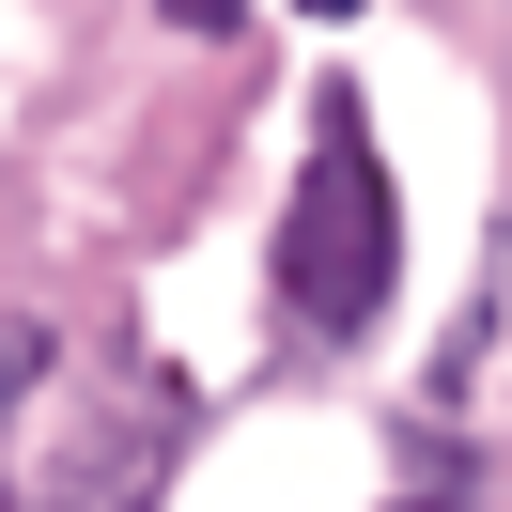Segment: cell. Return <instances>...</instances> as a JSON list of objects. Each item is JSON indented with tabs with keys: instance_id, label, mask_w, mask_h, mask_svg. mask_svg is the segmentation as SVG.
Listing matches in <instances>:
<instances>
[{
	"instance_id": "cell-1",
	"label": "cell",
	"mask_w": 512,
	"mask_h": 512,
	"mask_svg": "<svg viewBox=\"0 0 512 512\" xmlns=\"http://www.w3.org/2000/svg\"><path fill=\"white\" fill-rule=\"evenodd\" d=\"M404 280V202H388V156H373V109L357 78L311 94V156H295V202H280V311L311 342H357Z\"/></svg>"
},
{
	"instance_id": "cell-2",
	"label": "cell",
	"mask_w": 512,
	"mask_h": 512,
	"mask_svg": "<svg viewBox=\"0 0 512 512\" xmlns=\"http://www.w3.org/2000/svg\"><path fill=\"white\" fill-rule=\"evenodd\" d=\"M32 373H47V342H32L16 311H0V419H16V388H32Z\"/></svg>"
}]
</instances>
